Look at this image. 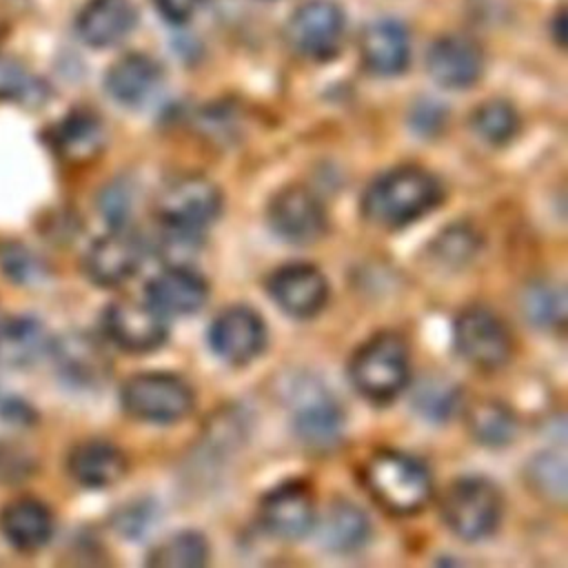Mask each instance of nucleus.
Returning a JSON list of instances; mask_svg holds the SVG:
<instances>
[{
    "label": "nucleus",
    "mask_w": 568,
    "mask_h": 568,
    "mask_svg": "<svg viewBox=\"0 0 568 568\" xmlns=\"http://www.w3.org/2000/svg\"><path fill=\"white\" fill-rule=\"evenodd\" d=\"M47 326L31 315L0 322V368H27L51 351Z\"/></svg>",
    "instance_id": "6ab92c4d"
},
{
    "label": "nucleus",
    "mask_w": 568,
    "mask_h": 568,
    "mask_svg": "<svg viewBox=\"0 0 568 568\" xmlns=\"http://www.w3.org/2000/svg\"><path fill=\"white\" fill-rule=\"evenodd\" d=\"M295 430L311 446H328L337 439L344 417L335 399L324 393L306 395L295 406Z\"/></svg>",
    "instance_id": "393cba45"
},
{
    "label": "nucleus",
    "mask_w": 568,
    "mask_h": 568,
    "mask_svg": "<svg viewBox=\"0 0 568 568\" xmlns=\"http://www.w3.org/2000/svg\"><path fill=\"white\" fill-rule=\"evenodd\" d=\"M209 295L206 282L195 271L171 264L169 268L160 271L155 277H151L146 286V302L155 306L162 315H189L204 306Z\"/></svg>",
    "instance_id": "2eb2a0df"
},
{
    "label": "nucleus",
    "mask_w": 568,
    "mask_h": 568,
    "mask_svg": "<svg viewBox=\"0 0 568 568\" xmlns=\"http://www.w3.org/2000/svg\"><path fill=\"white\" fill-rule=\"evenodd\" d=\"M100 211L113 226L122 224L131 211V191L122 182L109 184L100 195Z\"/></svg>",
    "instance_id": "c9c22d12"
},
{
    "label": "nucleus",
    "mask_w": 568,
    "mask_h": 568,
    "mask_svg": "<svg viewBox=\"0 0 568 568\" xmlns=\"http://www.w3.org/2000/svg\"><path fill=\"white\" fill-rule=\"evenodd\" d=\"M288 42L306 58H331L344 36V13L331 0H308L300 4L286 27Z\"/></svg>",
    "instance_id": "6e6552de"
},
{
    "label": "nucleus",
    "mask_w": 568,
    "mask_h": 568,
    "mask_svg": "<svg viewBox=\"0 0 568 568\" xmlns=\"http://www.w3.org/2000/svg\"><path fill=\"white\" fill-rule=\"evenodd\" d=\"M104 333L124 351H151L166 337L164 315L149 302L122 300L104 311Z\"/></svg>",
    "instance_id": "1a4fd4ad"
},
{
    "label": "nucleus",
    "mask_w": 568,
    "mask_h": 568,
    "mask_svg": "<svg viewBox=\"0 0 568 568\" xmlns=\"http://www.w3.org/2000/svg\"><path fill=\"white\" fill-rule=\"evenodd\" d=\"M60 375L73 384H93L106 373V357L98 342L84 333H71L51 342L49 351Z\"/></svg>",
    "instance_id": "5701e85b"
},
{
    "label": "nucleus",
    "mask_w": 568,
    "mask_h": 568,
    "mask_svg": "<svg viewBox=\"0 0 568 568\" xmlns=\"http://www.w3.org/2000/svg\"><path fill=\"white\" fill-rule=\"evenodd\" d=\"M135 24L131 0H89L78 16V33L91 47L120 42Z\"/></svg>",
    "instance_id": "4be33fe9"
},
{
    "label": "nucleus",
    "mask_w": 568,
    "mask_h": 568,
    "mask_svg": "<svg viewBox=\"0 0 568 568\" xmlns=\"http://www.w3.org/2000/svg\"><path fill=\"white\" fill-rule=\"evenodd\" d=\"M71 477L87 488H104L115 484L124 470V453L104 439H89L78 444L67 459Z\"/></svg>",
    "instance_id": "412c9836"
},
{
    "label": "nucleus",
    "mask_w": 568,
    "mask_h": 568,
    "mask_svg": "<svg viewBox=\"0 0 568 568\" xmlns=\"http://www.w3.org/2000/svg\"><path fill=\"white\" fill-rule=\"evenodd\" d=\"M58 153L69 162L93 160L104 146V129L95 113L73 111L69 113L53 133Z\"/></svg>",
    "instance_id": "b1692460"
},
{
    "label": "nucleus",
    "mask_w": 568,
    "mask_h": 568,
    "mask_svg": "<svg viewBox=\"0 0 568 568\" xmlns=\"http://www.w3.org/2000/svg\"><path fill=\"white\" fill-rule=\"evenodd\" d=\"M530 477L532 484L544 493L550 495L555 499H564L566 495V464H564V455H555V453H544L539 457H535V462L530 464Z\"/></svg>",
    "instance_id": "2f4dec72"
},
{
    "label": "nucleus",
    "mask_w": 568,
    "mask_h": 568,
    "mask_svg": "<svg viewBox=\"0 0 568 568\" xmlns=\"http://www.w3.org/2000/svg\"><path fill=\"white\" fill-rule=\"evenodd\" d=\"M455 402H457L455 386H450L448 382H439V379L424 382L415 395V406L419 408V413H424L428 417L450 415L455 408Z\"/></svg>",
    "instance_id": "473e14b6"
},
{
    "label": "nucleus",
    "mask_w": 568,
    "mask_h": 568,
    "mask_svg": "<svg viewBox=\"0 0 568 568\" xmlns=\"http://www.w3.org/2000/svg\"><path fill=\"white\" fill-rule=\"evenodd\" d=\"M359 51L373 73L397 75L406 69L410 58L408 33L395 20H377L364 29Z\"/></svg>",
    "instance_id": "a211bd4d"
},
{
    "label": "nucleus",
    "mask_w": 568,
    "mask_h": 568,
    "mask_svg": "<svg viewBox=\"0 0 568 568\" xmlns=\"http://www.w3.org/2000/svg\"><path fill=\"white\" fill-rule=\"evenodd\" d=\"M470 430L486 446H504L515 435L513 413L497 402H481L470 410Z\"/></svg>",
    "instance_id": "bb28decb"
},
{
    "label": "nucleus",
    "mask_w": 568,
    "mask_h": 568,
    "mask_svg": "<svg viewBox=\"0 0 568 568\" xmlns=\"http://www.w3.org/2000/svg\"><path fill=\"white\" fill-rule=\"evenodd\" d=\"M264 528L280 539H300L315 524V506L311 490L300 481L273 488L260 506Z\"/></svg>",
    "instance_id": "f8f14e48"
},
{
    "label": "nucleus",
    "mask_w": 568,
    "mask_h": 568,
    "mask_svg": "<svg viewBox=\"0 0 568 568\" xmlns=\"http://www.w3.org/2000/svg\"><path fill=\"white\" fill-rule=\"evenodd\" d=\"M526 317L541 328H559L566 322V295L555 284H532L524 295Z\"/></svg>",
    "instance_id": "cd10ccee"
},
{
    "label": "nucleus",
    "mask_w": 568,
    "mask_h": 568,
    "mask_svg": "<svg viewBox=\"0 0 568 568\" xmlns=\"http://www.w3.org/2000/svg\"><path fill=\"white\" fill-rule=\"evenodd\" d=\"M206 561V541L197 532H180L160 544L149 557L151 566L162 568H193Z\"/></svg>",
    "instance_id": "c85d7f7f"
},
{
    "label": "nucleus",
    "mask_w": 568,
    "mask_h": 568,
    "mask_svg": "<svg viewBox=\"0 0 568 568\" xmlns=\"http://www.w3.org/2000/svg\"><path fill=\"white\" fill-rule=\"evenodd\" d=\"M271 229L288 242L306 244L322 235L326 226L324 206L304 186H288L280 191L268 204Z\"/></svg>",
    "instance_id": "9b49d317"
},
{
    "label": "nucleus",
    "mask_w": 568,
    "mask_h": 568,
    "mask_svg": "<svg viewBox=\"0 0 568 568\" xmlns=\"http://www.w3.org/2000/svg\"><path fill=\"white\" fill-rule=\"evenodd\" d=\"M0 532L16 550L36 552L53 535L51 510L31 497L16 499L0 513Z\"/></svg>",
    "instance_id": "f3484780"
},
{
    "label": "nucleus",
    "mask_w": 568,
    "mask_h": 568,
    "mask_svg": "<svg viewBox=\"0 0 568 568\" xmlns=\"http://www.w3.org/2000/svg\"><path fill=\"white\" fill-rule=\"evenodd\" d=\"M140 257V242L131 233L111 231L93 242L84 257V271L98 286H118L135 273Z\"/></svg>",
    "instance_id": "4468645a"
},
{
    "label": "nucleus",
    "mask_w": 568,
    "mask_h": 568,
    "mask_svg": "<svg viewBox=\"0 0 568 568\" xmlns=\"http://www.w3.org/2000/svg\"><path fill=\"white\" fill-rule=\"evenodd\" d=\"M455 344L477 368H499L508 362L513 342L506 324L488 308L470 306L455 320Z\"/></svg>",
    "instance_id": "0eeeda50"
},
{
    "label": "nucleus",
    "mask_w": 568,
    "mask_h": 568,
    "mask_svg": "<svg viewBox=\"0 0 568 568\" xmlns=\"http://www.w3.org/2000/svg\"><path fill=\"white\" fill-rule=\"evenodd\" d=\"M222 209L220 189L202 178L186 175L169 182L158 195V217L166 229L200 231L217 217Z\"/></svg>",
    "instance_id": "423d86ee"
},
{
    "label": "nucleus",
    "mask_w": 568,
    "mask_h": 568,
    "mask_svg": "<svg viewBox=\"0 0 568 568\" xmlns=\"http://www.w3.org/2000/svg\"><path fill=\"white\" fill-rule=\"evenodd\" d=\"M555 33H557V40L564 42V36H566V31H564V13H559L557 20H555Z\"/></svg>",
    "instance_id": "4c0bfd02"
},
{
    "label": "nucleus",
    "mask_w": 568,
    "mask_h": 568,
    "mask_svg": "<svg viewBox=\"0 0 568 568\" xmlns=\"http://www.w3.org/2000/svg\"><path fill=\"white\" fill-rule=\"evenodd\" d=\"M4 273L9 277H13L16 282L24 284V282H33L40 273V262L36 260L33 253H29L27 248L22 246H7L2 251V260H0Z\"/></svg>",
    "instance_id": "72a5a7b5"
},
{
    "label": "nucleus",
    "mask_w": 568,
    "mask_h": 568,
    "mask_svg": "<svg viewBox=\"0 0 568 568\" xmlns=\"http://www.w3.org/2000/svg\"><path fill=\"white\" fill-rule=\"evenodd\" d=\"M129 415L144 422H178L193 408L191 386L171 373H140L124 382L120 393Z\"/></svg>",
    "instance_id": "20e7f679"
},
{
    "label": "nucleus",
    "mask_w": 568,
    "mask_h": 568,
    "mask_svg": "<svg viewBox=\"0 0 568 568\" xmlns=\"http://www.w3.org/2000/svg\"><path fill=\"white\" fill-rule=\"evenodd\" d=\"M320 537L322 544L333 552L357 550L368 537V519L357 506L348 501H335L322 519Z\"/></svg>",
    "instance_id": "a878e982"
},
{
    "label": "nucleus",
    "mask_w": 568,
    "mask_h": 568,
    "mask_svg": "<svg viewBox=\"0 0 568 568\" xmlns=\"http://www.w3.org/2000/svg\"><path fill=\"white\" fill-rule=\"evenodd\" d=\"M366 486L390 513L408 515L430 497V477L424 464L397 450L377 453L366 466Z\"/></svg>",
    "instance_id": "f03ea898"
},
{
    "label": "nucleus",
    "mask_w": 568,
    "mask_h": 568,
    "mask_svg": "<svg viewBox=\"0 0 568 568\" xmlns=\"http://www.w3.org/2000/svg\"><path fill=\"white\" fill-rule=\"evenodd\" d=\"M160 78L162 71L153 58L144 53H126L111 64L104 84L115 102L124 106H138L153 95Z\"/></svg>",
    "instance_id": "aec40b11"
},
{
    "label": "nucleus",
    "mask_w": 568,
    "mask_h": 568,
    "mask_svg": "<svg viewBox=\"0 0 568 568\" xmlns=\"http://www.w3.org/2000/svg\"><path fill=\"white\" fill-rule=\"evenodd\" d=\"M266 288L282 311L295 317L315 315L328 295L324 275L311 264H286L271 273Z\"/></svg>",
    "instance_id": "ddd939ff"
},
{
    "label": "nucleus",
    "mask_w": 568,
    "mask_h": 568,
    "mask_svg": "<svg viewBox=\"0 0 568 568\" xmlns=\"http://www.w3.org/2000/svg\"><path fill=\"white\" fill-rule=\"evenodd\" d=\"M437 242L439 244L435 248H437L439 257L448 260V262H464L477 246L475 235L464 226L446 229V233H442Z\"/></svg>",
    "instance_id": "f704fd0d"
},
{
    "label": "nucleus",
    "mask_w": 568,
    "mask_h": 568,
    "mask_svg": "<svg viewBox=\"0 0 568 568\" xmlns=\"http://www.w3.org/2000/svg\"><path fill=\"white\" fill-rule=\"evenodd\" d=\"M426 64L437 84L464 89L481 73V53L479 47L464 36H444L433 42Z\"/></svg>",
    "instance_id": "dca6fc26"
},
{
    "label": "nucleus",
    "mask_w": 568,
    "mask_h": 568,
    "mask_svg": "<svg viewBox=\"0 0 568 568\" xmlns=\"http://www.w3.org/2000/svg\"><path fill=\"white\" fill-rule=\"evenodd\" d=\"M473 126L484 140H488L493 144H501V142H508L515 135L517 115L510 109V104H506L501 100H493V102L481 104L475 111Z\"/></svg>",
    "instance_id": "c756f323"
},
{
    "label": "nucleus",
    "mask_w": 568,
    "mask_h": 568,
    "mask_svg": "<svg viewBox=\"0 0 568 568\" xmlns=\"http://www.w3.org/2000/svg\"><path fill=\"white\" fill-rule=\"evenodd\" d=\"M442 515L455 535L481 539L499 524L501 497L488 479L464 477L446 490Z\"/></svg>",
    "instance_id": "39448f33"
},
{
    "label": "nucleus",
    "mask_w": 568,
    "mask_h": 568,
    "mask_svg": "<svg viewBox=\"0 0 568 568\" xmlns=\"http://www.w3.org/2000/svg\"><path fill=\"white\" fill-rule=\"evenodd\" d=\"M42 93L38 80L11 55L0 53V100H31Z\"/></svg>",
    "instance_id": "7c9ffc66"
},
{
    "label": "nucleus",
    "mask_w": 568,
    "mask_h": 568,
    "mask_svg": "<svg viewBox=\"0 0 568 568\" xmlns=\"http://www.w3.org/2000/svg\"><path fill=\"white\" fill-rule=\"evenodd\" d=\"M442 200L437 178L419 166H399L379 175L364 193V213L382 226H404Z\"/></svg>",
    "instance_id": "f257e3e1"
},
{
    "label": "nucleus",
    "mask_w": 568,
    "mask_h": 568,
    "mask_svg": "<svg viewBox=\"0 0 568 568\" xmlns=\"http://www.w3.org/2000/svg\"><path fill=\"white\" fill-rule=\"evenodd\" d=\"M266 342L262 317L246 306L224 308L209 328L213 353L229 364L251 362Z\"/></svg>",
    "instance_id": "9d476101"
},
{
    "label": "nucleus",
    "mask_w": 568,
    "mask_h": 568,
    "mask_svg": "<svg viewBox=\"0 0 568 568\" xmlns=\"http://www.w3.org/2000/svg\"><path fill=\"white\" fill-rule=\"evenodd\" d=\"M153 2H155V9L162 13V18L173 24L186 22L200 7V0H153Z\"/></svg>",
    "instance_id": "e433bc0d"
},
{
    "label": "nucleus",
    "mask_w": 568,
    "mask_h": 568,
    "mask_svg": "<svg viewBox=\"0 0 568 568\" xmlns=\"http://www.w3.org/2000/svg\"><path fill=\"white\" fill-rule=\"evenodd\" d=\"M351 379L373 402L393 399L408 379L406 344L393 333L368 339L351 362Z\"/></svg>",
    "instance_id": "7ed1b4c3"
}]
</instances>
